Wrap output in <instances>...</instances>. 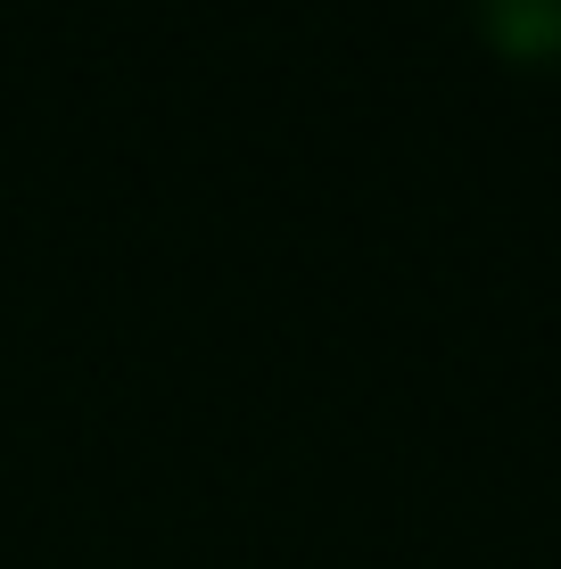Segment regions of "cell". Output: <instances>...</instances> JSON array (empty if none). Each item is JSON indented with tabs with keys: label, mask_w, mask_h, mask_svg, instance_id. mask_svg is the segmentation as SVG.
<instances>
[{
	"label": "cell",
	"mask_w": 561,
	"mask_h": 569,
	"mask_svg": "<svg viewBox=\"0 0 561 569\" xmlns=\"http://www.w3.org/2000/svg\"><path fill=\"white\" fill-rule=\"evenodd\" d=\"M479 33L512 67H561V0H471Z\"/></svg>",
	"instance_id": "1"
}]
</instances>
